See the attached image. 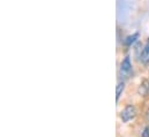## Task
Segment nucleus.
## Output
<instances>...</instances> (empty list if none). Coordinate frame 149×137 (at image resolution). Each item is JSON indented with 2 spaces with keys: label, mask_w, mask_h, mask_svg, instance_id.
<instances>
[{
  "label": "nucleus",
  "mask_w": 149,
  "mask_h": 137,
  "mask_svg": "<svg viewBox=\"0 0 149 137\" xmlns=\"http://www.w3.org/2000/svg\"><path fill=\"white\" fill-rule=\"evenodd\" d=\"M139 38V34L138 33H135V34L131 35V36H127L126 37V39L124 40V43H125V45H127V46H131L136 39Z\"/></svg>",
  "instance_id": "5"
},
{
  "label": "nucleus",
  "mask_w": 149,
  "mask_h": 137,
  "mask_svg": "<svg viewBox=\"0 0 149 137\" xmlns=\"http://www.w3.org/2000/svg\"><path fill=\"white\" fill-rule=\"evenodd\" d=\"M139 92H140L141 95H143V96L148 95L149 93V80H146V81L142 82V84H141L140 88H139Z\"/></svg>",
  "instance_id": "4"
},
{
  "label": "nucleus",
  "mask_w": 149,
  "mask_h": 137,
  "mask_svg": "<svg viewBox=\"0 0 149 137\" xmlns=\"http://www.w3.org/2000/svg\"><path fill=\"white\" fill-rule=\"evenodd\" d=\"M135 115H136V108L133 105H128L121 112V120L124 122H128V121L133 120L135 118Z\"/></svg>",
  "instance_id": "1"
},
{
  "label": "nucleus",
  "mask_w": 149,
  "mask_h": 137,
  "mask_svg": "<svg viewBox=\"0 0 149 137\" xmlns=\"http://www.w3.org/2000/svg\"><path fill=\"white\" fill-rule=\"evenodd\" d=\"M141 60H142L145 64L149 62V40L146 43L145 48H143V51H142V54H141Z\"/></svg>",
  "instance_id": "3"
},
{
  "label": "nucleus",
  "mask_w": 149,
  "mask_h": 137,
  "mask_svg": "<svg viewBox=\"0 0 149 137\" xmlns=\"http://www.w3.org/2000/svg\"><path fill=\"white\" fill-rule=\"evenodd\" d=\"M132 70V65H131V60H130V57H126L123 61H121V65H120V71L123 75H128Z\"/></svg>",
  "instance_id": "2"
},
{
  "label": "nucleus",
  "mask_w": 149,
  "mask_h": 137,
  "mask_svg": "<svg viewBox=\"0 0 149 137\" xmlns=\"http://www.w3.org/2000/svg\"><path fill=\"white\" fill-rule=\"evenodd\" d=\"M147 119H148V121H149V109L147 111Z\"/></svg>",
  "instance_id": "8"
},
{
  "label": "nucleus",
  "mask_w": 149,
  "mask_h": 137,
  "mask_svg": "<svg viewBox=\"0 0 149 137\" xmlns=\"http://www.w3.org/2000/svg\"><path fill=\"white\" fill-rule=\"evenodd\" d=\"M124 89H125V82H124V81H121V82H119V83H118V85H117V90H116V98H117V100H118V99H119V97L121 96V93H123Z\"/></svg>",
  "instance_id": "6"
},
{
  "label": "nucleus",
  "mask_w": 149,
  "mask_h": 137,
  "mask_svg": "<svg viewBox=\"0 0 149 137\" xmlns=\"http://www.w3.org/2000/svg\"><path fill=\"white\" fill-rule=\"evenodd\" d=\"M142 137H149V127H146L145 128V131L142 134Z\"/></svg>",
  "instance_id": "7"
}]
</instances>
